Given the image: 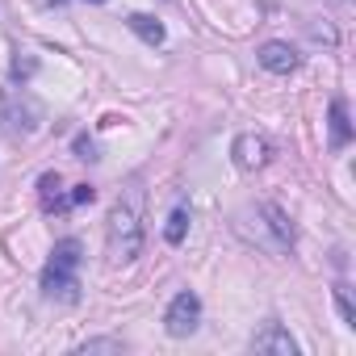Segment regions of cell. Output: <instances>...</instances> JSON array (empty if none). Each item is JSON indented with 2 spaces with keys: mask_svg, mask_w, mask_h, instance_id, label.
<instances>
[{
  "mask_svg": "<svg viewBox=\"0 0 356 356\" xmlns=\"http://www.w3.org/2000/svg\"><path fill=\"white\" fill-rule=\"evenodd\" d=\"M105 239H109L113 264H130L143 252V193L138 189H130L126 197L113 202V210L105 218Z\"/></svg>",
  "mask_w": 356,
  "mask_h": 356,
  "instance_id": "1",
  "label": "cell"
},
{
  "mask_svg": "<svg viewBox=\"0 0 356 356\" xmlns=\"http://www.w3.org/2000/svg\"><path fill=\"white\" fill-rule=\"evenodd\" d=\"M80 239H59L51 248V260L38 277L42 293L47 298H59V302H76L80 298Z\"/></svg>",
  "mask_w": 356,
  "mask_h": 356,
  "instance_id": "2",
  "label": "cell"
},
{
  "mask_svg": "<svg viewBox=\"0 0 356 356\" xmlns=\"http://www.w3.org/2000/svg\"><path fill=\"white\" fill-rule=\"evenodd\" d=\"M248 218L260 222V227L252 231V243H256V248H264V252H273V256H285V252L293 248V222H289V214H285L281 206L264 202V206L248 210Z\"/></svg>",
  "mask_w": 356,
  "mask_h": 356,
  "instance_id": "3",
  "label": "cell"
},
{
  "mask_svg": "<svg viewBox=\"0 0 356 356\" xmlns=\"http://www.w3.org/2000/svg\"><path fill=\"white\" fill-rule=\"evenodd\" d=\"M197 327H202V298L193 289H181L168 302V310H163V331L172 339H189Z\"/></svg>",
  "mask_w": 356,
  "mask_h": 356,
  "instance_id": "4",
  "label": "cell"
},
{
  "mask_svg": "<svg viewBox=\"0 0 356 356\" xmlns=\"http://www.w3.org/2000/svg\"><path fill=\"white\" fill-rule=\"evenodd\" d=\"M231 155H235V168L256 172V168H264V163H268L273 147H268V138H264V134H239V138H235V147H231Z\"/></svg>",
  "mask_w": 356,
  "mask_h": 356,
  "instance_id": "5",
  "label": "cell"
},
{
  "mask_svg": "<svg viewBox=\"0 0 356 356\" xmlns=\"http://www.w3.org/2000/svg\"><path fill=\"white\" fill-rule=\"evenodd\" d=\"M256 59H260V67L273 72V76H289V72H298V63H302L298 47H289V42H264V47L256 51Z\"/></svg>",
  "mask_w": 356,
  "mask_h": 356,
  "instance_id": "6",
  "label": "cell"
},
{
  "mask_svg": "<svg viewBox=\"0 0 356 356\" xmlns=\"http://www.w3.org/2000/svg\"><path fill=\"white\" fill-rule=\"evenodd\" d=\"M252 352H264V356H298V339L281 323H268L264 331L252 335Z\"/></svg>",
  "mask_w": 356,
  "mask_h": 356,
  "instance_id": "7",
  "label": "cell"
},
{
  "mask_svg": "<svg viewBox=\"0 0 356 356\" xmlns=\"http://www.w3.org/2000/svg\"><path fill=\"white\" fill-rule=\"evenodd\" d=\"M38 202H42L47 214L72 210V206H67V193H63V181H59V172H42V176H38Z\"/></svg>",
  "mask_w": 356,
  "mask_h": 356,
  "instance_id": "8",
  "label": "cell"
},
{
  "mask_svg": "<svg viewBox=\"0 0 356 356\" xmlns=\"http://www.w3.org/2000/svg\"><path fill=\"white\" fill-rule=\"evenodd\" d=\"M327 122H331V143H335V147H348V138H352V122H348V105H343V101H331Z\"/></svg>",
  "mask_w": 356,
  "mask_h": 356,
  "instance_id": "9",
  "label": "cell"
},
{
  "mask_svg": "<svg viewBox=\"0 0 356 356\" xmlns=\"http://www.w3.org/2000/svg\"><path fill=\"white\" fill-rule=\"evenodd\" d=\"M126 26H130L143 42H151V47H159V42H163V26H159L155 17H147V13H130V17H126Z\"/></svg>",
  "mask_w": 356,
  "mask_h": 356,
  "instance_id": "10",
  "label": "cell"
},
{
  "mask_svg": "<svg viewBox=\"0 0 356 356\" xmlns=\"http://www.w3.org/2000/svg\"><path fill=\"white\" fill-rule=\"evenodd\" d=\"M185 235H189V206H176V210L168 214V227H163V239H168L172 248H181V243H185Z\"/></svg>",
  "mask_w": 356,
  "mask_h": 356,
  "instance_id": "11",
  "label": "cell"
},
{
  "mask_svg": "<svg viewBox=\"0 0 356 356\" xmlns=\"http://www.w3.org/2000/svg\"><path fill=\"white\" fill-rule=\"evenodd\" d=\"M122 348H126L122 339H88V343H80L76 352H80V356H97V352H122Z\"/></svg>",
  "mask_w": 356,
  "mask_h": 356,
  "instance_id": "12",
  "label": "cell"
},
{
  "mask_svg": "<svg viewBox=\"0 0 356 356\" xmlns=\"http://www.w3.org/2000/svg\"><path fill=\"white\" fill-rule=\"evenodd\" d=\"M92 197H97L92 185H76V189L67 193V206H84V202H92Z\"/></svg>",
  "mask_w": 356,
  "mask_h": 356,
  "instance_id": "13",
  "label": "cell"
},
{
  "mask_svg": "<svg viewBox=\"0 0 356 356\" xmlns=\"http://www.w3.org/2000/svg\"><path fill=\"white\" fill-rule=\"evenodd\" d=\"M335 306H339L343 323H352V327H356V310H352V302H348V293H343V289H335Z\"/></svg>",
  "mask_w": 356,
  "mask_h": 356,
  "instance_id": "14",
  "label": "cell"
},
{
  "mask_svg": "<svg viewBox=\"0 0 356 356\" xmlns=\"http://www.w3.org/2000/svg\"><path fill=\"white\" fill-rule=\"evenodd\" d=\"M76 151H80V159H97V155H92V143H88V138H76Z\"/></svg>",
  "mask_w": 356,
  "mask_h": 356,
  "instance_id": "15",
  "label": "cell"
},
{
  "mask_svg": "<svg viewBox=\"0 0 356 356\" xmlns=\"http://www.w3.org/2000/svg\"><path fill=\"white\" fill-rule=\"evenodd\" d=\"M92 5H101V0H92Z\"/></svg>",
  "mask_w": 356,
  "mask_h": 356,
  "instance_id": "16",
  "label": "cell"
}]
</instances>
